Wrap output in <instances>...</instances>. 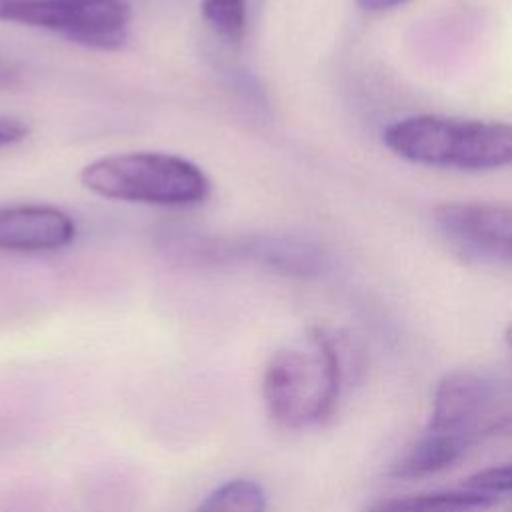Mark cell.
I'll return each instance as SVG.
<instances>
[{
    "label": "cell",
    "mask_w": 512,
    "mask_h": 512,
    "mask_svg": "<svg viewBox=\"0 0 512 512\" xmlns=\"http://www.w3.org/2000/svg\"><path fill=\"white\" fill-rule=\"evenodd\" d=\"M344 348L336 334L314 328L304 346H286L264 368L262 398L284 428H306L332 416L344 384Z\"/></svg>",
    "instance_id": "1"
},
{
    "label": "cell",
    "mask_w": 512,
    "mask_h": 512,
    "mask_svg": "<svg viewBox=\"0 0 512 512\" xmlns=\"http://www.w3.org/2000/svg\"><path fill=\"white\" fill-rule=\"evenodd\" d=\"M384 144L396 156L424 166L494 170L512 164V124L418 114L392 122Z\"/></svg>",
    "instance_id": "2"
},
{
    "label": "cell",
    "mask_w": 512,
    "mask_h": 512,
    "mask_svg": "<svg viewBox=\"0 0 512 512\" xmlns=\"http://www.w3.org/2000/svg\"><path fill=\"white\" fill-rule=\"evenodd\" d=\"M82 186L102 198L162 208L202 204L210 194L204 170L168 152H118L88 162L80 172Z\"/></svg>",
    "instance_id": "3"
},
{
    "label": "cell",
    "mask_w": 512,
    "mask_h": 512,
    "mask_svg": "<svg viewBox=\"0 0 512 512\" xmlns=\"http://www.w3.org/2000/svg\"><path fill=\"white\" fill-rule=\"evenodd\" d=\"M0 22L44 28L82 46L112 50L126 38L124 0H0Z\"/></svg>",
    "instance_id": "4"
},
{
    "label": "cell",
    "mask_w": 512,
    "mask_h": 512,
    "mask_svg": "<svg viewBox=\"0 0 512 512\" xmlns=\"http://www.w3.org/2000/svg\"><path fill=\"white\" fill-rule=\"evenodd\" d=\"M434 220L464 250L484 258L512 262V204L446 202L436 206Z\"/></svg>",
    "instance_id": "5"
},
{
    "label": "cell",
    "mask_w": 512,
    "mask_h": 512,
    "mask_svg": "<svg viewBox=\"0 0 512 512\" xmlns=\"http://www.w3.org/2000/svg\"><path fill=\"white\" fill-rule=\"evenodd\" d=\"M76 236L70 214L50 204H14L0 208V250L50 252Z\"/></svg>",
    "instance_id": "6"
},
{
    "label": "cell",
    "mask_w": 512,
    "mask_h": 512,
    "mask_svg": "<svg viewBox=\"0 0 512 512\" xmlns=\"http://www.w3.org/2000/svg\"><path fill=\"white\" fill-rule=\"evenodd\" d=\"M490 400L492 384L488 380L474 372H450L436 386L428 430L470 438Z\"/></svg>",
    "instance_id": "7"
},
{
    "label": "cell",
    "mask_w": 512,
    "mask_h": 512,
    "mask_svg": "<svg viewBox=\"0 0 512 512\" xmlns=\"http://www.w3.org/2000/svg\"><path fill=\"white\" fill-rule=\"evenodd\" d=\"M240 250L266 266L292 276H318L326 268L324 252L300 238L254 236L246 240Z\"/></svg>",
    "instance_id": "8"
},
{
    "label": "cell",
    "mask_w": 512,
    "mask_h": 512,
    "mask_svg": "<svg viewBox=\"0 0 512 512\" xmlns=\"http://www.w3.org/2000/svg\"><path fill=\"white\" fill-rule=\"evenodd\" d=\"M468 444L470 438L426 430V434L392 466L390 476L410 480L444 470L464 454Z\"/></svg>",
    "instance_id": "9"
},
{
    "label": "cell",
    "mask_w": 512,
    "mask_h": 512,
    "mask_svg": "<svg viewBox=\"0 0 512 512\" xmlns=\"http://www.w3.org/2000/svg\"><path fill=\"white\" fill-rule=\"evenodd\" d=\"M494 504V494L464 488L388 498L370 506L366 512H484Z\"/></svg>",
    "instance_id": "10"
},
{
    "label": "cell",
    "mask_w": 512,
    "mask_h": 512,
    "mask_svg": "<svg viewBox=\"0 0 512 512\" xmlns=\"http://www.w3.org/2000/svg\"><path fill=\"white\" fill-rule=\"evenodd\" d=\"M194 512H266V492L256 480H226L214 488Z\"/></svg>",
    "instance_id": "11"
},
{
    "label": "cell",
    "mask_w": 512,
    "mask_h": 512,
    "mask_svg": "<svg viewBox=\"0 0 512 512\" xmlns=\"http://www.w3.org/2000/svg\"><path fill=\"white\" fill-rule=\"evenodd\" d=\"M200 12L206 24L226 42L238 44L246 34V0H202Z\"/></svg>",
    "instance_id": "12"
},
{
    "label": "cell",
    "mask_w": 512,
    "mask_h": 512,
    "mask_svg": "<svg viewBox=\"0 0 512 512\" xmlns=\"http://www.w3.org/2000/svg\"><path fill=\"white\" fill-rule=\"evenodd\" d=\"M464 488L494 494V496L512 492V462L474 472L464 480Z\"/></svg>",
    "instance_id": "13"
},
{
    "label": "cell",
    "mask_w": 512,
    "mask_h": 512,
    "mask_svg": "<svg viewBox=\"0 0 512 512\" xmlns=\"http://www.w3.org/2000/svg\"><path fill=\"white\" fill-rule=\"evenodd\" d=\"M28 136V126L10 116H0V148L22 142Z\"/></svg>",
    "instance_id": "14"
},
{
    "label": "cell",
    "mask_w": 512,
    "mask_h": 512,
    "mask_svg": "<svg viewBox=\"0 0 512 512\" xmlns=\"http://www.w3.org/2000/svg\"><path fill=\"white\" fill-rule=\"evenodd\" d=\"M18 84H20L18 72H16L10 64H6V62L0 60V92L12 90V88H16Z\"/></svg>",
    "instance_id": "15"
},
{
    "label": "cell",
    "mask_w": 512,
    "mask_h": 512,
    "mask_svg": "<svg viewBox=\"0 0 512 512\" xmlns=\"http://www.w3.org/2000/svg\"><path fill=\"white\" fill-rule=\"evenodd\" d=\"M408 0H356V4L368 12H384L406 4Z\"/></svg>",
    "instance_id": "16"
},
{
    "label": "cell",
    "mask_w": 512,
    "mask_h": 512,
    "mask_svg": "<svg viewBox=\"0 0 512 512\" xmlns=\"http://www.w3.org/2000/svg\"><path fill=\"white\" fill-rule=\"evenodd\" d=\"M488 434H502V436H512V414L500 418L498 422H494L492 426L486 428Z\"/></svg>",
    "instance_id": "17"
},
{
    "label": "cell",
    "mask_w": 512,
    "mask_h": 512,
    "mask_svg": "<svg viewBox=\"0 0 512 512\" xmlns=\"http://www.w3.org/2000/svg\"><path fill=\"white\" fill-rule=\"evenodd\" d=\"M504 340H506V344L512 348V324H508V328H506V332H504Z\"/></svg>",
    "instance_id": "18"
}]
</instances>
